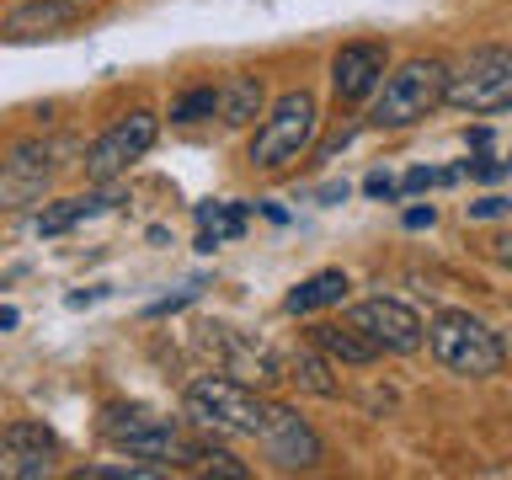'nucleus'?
I'll use <instances>...</instances> for the list:
<instances>
[{
  "instance_id": "f257e3e1",
  "label": "nucleus",
  "mask_w": 512,
  "mask_h": 480,
  "mask_svg": "<svg viewBox=\"0 0 512 480\" xmlns=\"http://www.w3.org/2000/svg\"><path fill=\"white\" fill-rule=\"evenodd\" d=\"M182 411H187L192 427L224 432V438H256L267 422V400L256 395L246 379H230V374L192 379L187 395H182Z\"/></svg>"
},
{
  "instance_id": "f03ea898",
  "label": "nucleus",
  "mask_w": 512,
  "mask_h": 480,
  "mask_svg": "<svg viewBox=\"0 0 512 480\" xmlns=\"http://www.w3.org/2000/svg\"><path fill=\"white\" fill-rule=\"evenodd\" d=\"M427 347L448 374H464V379H491V374H502V363H507L502 336L470 310H438L432 315Z\"/></svg>"
},
{
  "instance_id": "7ed1b4c3",
  "label": "nucleus",
  "mask_w": 512,
  "mask_h": 480,
  "mask_svg": "<svg viewBox=\"0 0 512 480\" xmlns=\"http://www.w3.org/2000/svg\"><path fill=\"white\" fill-rule=\"evenodd\" d=\"M315 128H320V107L310 91H283L278 102L262 112L256 123V139H251V166L256 171H283L315 144Z\"/></svg>"
},
{
  "instance_id": "20e7f679",
  "label": "nucleus",
  "mask_w": 512,
  "mask_h": 480,
  "mask_svg": "<svg viewBox=\"0 0 512 480\" xmlns=\"http://www.w3.org/2000/svg\"><path fill=\"white\" fill-rule=\"evenodd\" d=\"M443 80H448V64L443 59H406L379 86L368 123H374V128H411V123H422L427 112L443 102Z\"/></svg>"
},
{
  "instance_id": "39448f33",
  "label": "nucleus",
  "mask_w": 512,
  "mask_h": 480,
  "mask_svg": "<svg viewBox=\"0 0 512 480\" xmlns=\"http://www.w3.org/2000/svg\"><path fill=\"white\" fill-rule=\"evenodd\" d=\"M443 102L459 112H507L512 107V48H475L443 80Z\"/></svg>"
},
{
  "instance_id": "423d86ee",
  "label": "nucleus",
  "mask_w": 512,
  "mask_h": 480,
  "mask_svg": "<svg viewBox=\"0 0 512 480\" xmlns=\"http://www.w3.org/2000/svg\"><path fill=\"white\" fill-rule=\"evenodd\" d=\"M102 432L128 459H166L171 464V459H198V448H203V443H187L182 427L171 416H155V411H107Z\"/></svg>"
},
{
  "instance_id": "0eeeda50",
  "label": "nucleus",
  "mask_w": 512,
  "mask_h": 480,
  "mask_svg": "<svg viewBox=\"0 0 512 480\" xmlns=\"http://www.w3.org/2000/svg\"><path fill=\"white\" fill-rule=\"evenodd\" d=\"M155 134H160V118H155V112H128V118H118V123H112L107 134L86 150V176L107 187L112 176H123L134 160L150 155Z\"/></svg>"
},
{
  "instance_id": "6e6552de",
  "label": "nucleus",
  "mask_w": 512,
  "mask_h": 480,
  "mask_svg": "<svg viewBox=\"0 0 512 480\" xmlns=\"http://www.w3.org/2000/svg\"><path fill=\"white\" fill-rule=\"evenodd\" d=\"M352 326H358L368 342H374L379 352H416L427 342V326H422V315L411 310V304H400V299H363V304H352Z\"/></svg>"
},
{
  "instance_id": "1a4fd4ad",
  "label": "nucleus",
  "mask_w": 512,
  "mask_h": 480,
  "mask_svg": "<svg viewBox=\"0 0 512 480\" xmlns=\"http://www.w3.org/2000/svg\"><path fill=\"white\" fill-rule=\"evenodd\" d=\"M59 150L54 144H43V139H22V144H11V155L0 160V208H27V203H38L48 182H54V171H59Z\"/></svg>"
},
{
  "instance_id": "9d476101",
  "label": "nucleus",
  "mask_w": 512,
  "mask_h": 480,
  "mask_svg": "<svg viewBox=\"0 0 512 480\" xmlns=\"http://www.w3.org/2000/svg\"><path fill=\"white\" fill-rule=\"evenodd\" d=\"M256 438L267 443V459L278 464V470H315L320 459H326V448H320L315 438V427L304 422L299 411H288V406H272L267 400V422Z\"/></svg>"
},
{
  "instance_id": "9b49d317",
  "label": "nucleus",
  "mask_w": 512,
  "mask_h": 480,
  "mask_svg": "<svg viewBox=\"0 0 512 480\" xmlns=\"http://www.w3.org/2000/svg\"><path fill=\"white\" fill-rule=\"evenodd\" d=\"M59 464V438L48 432L43 422H11L0 432V475L11 480H38V475H54Z\"/></svg>"
},
{
  "instance_id": "f8f14e48",
  "label": "nucleus",
  "mask_w": 512,
  "mask_h": 480,
  "mask_svg": "<svg viewBox=\"0 0 512 480\" xmlns=\"http://www.w3.org/2000/svg\"><path fill=\"white\" fill-rule=\"evenodd\" d=\"M384 80V48L379 43H347L336 48L331 59V86H336V102H363L374 96Z\"/></svg>"
},
{
  "instance_id": "ddd939ff",
  "label": "nucleus",
  "mask_w": 512,
  "mask_h": 480,
  "mask_svg": "<svg viewBox=\"0 0 512 480\" xmlns=\"http://www.w3.org/2000/svg\"><path fill=\"white\" fill-rule=\"evenodd\" d=\"M310 342L326 352L331 363H352V368H368V363L384 358V352L368 342V336L352 326V320H347V326H336V320H320V326H310Z\"/></svg>"
},
{
  "instance_id": "4468645a",
  "label": "nucleus",
  "mask_w": 512,
  "mask_h": 480,
  "mask_svg": "<svg viewBox=\"0 0 512 480\" xmlns=\"http://www.w3.org/2000/svg\"><path fill=\"white\" fill-rule=\"evenodd\" d=\"M75 0H27V6H16L6 16V38H48V32H59V27H70L75 22Z\"/></svg>"
},
{
  "instance_id": "2eb2a0df",
  "label": "nucleus",
  "mask_w": 512,
  "mask_h": 480,
  "mask_svg": "<svg viewBox=\"0 0 512 480\" xmlns=\"http://www.w3.org/2000/svg\"><path fill=\"white\" fill-rule=\"evenodd\" d=\"M267 112V86H262V75H235V80H224L219 86V112L214 118L224 128H246L256 123Z\"/></svg>"
},
{
  "instance_id": "dca6fc26",
  "label": "nucleus",
  "mask_w": 512,
  "mask_h": 480,
  "mask_svg": "<svg viewBox=\"0 0 512 480\" xmlns=\"http://www.w3.org/2000/svg\"><path fill=\"white\" fill-rule=\"evenodd\" d=\"M347 294H352L347 272L342 267H326V272H315V278H304L294 294L283 299V310L288 315H315V310H331V304H347Z\"/></svg>"
},
{
  "instance_id": "f3484780",
  "label": "nucleus",
  "mask_w": 512,
  "mask_h": 480,
  "mask_svg": "<svg viewBox=\"0 0 512 480\" xmlns=\"http://www.w3.org/2000/svg\"><path fill=\"white\" fill-rule=\"evenodd\" d=\"M278 379H294L299 390H310V395H336V390H342V384L331 379V358L315 342L299 347V352H288V363H278Z\"/></svg>"
},
{
  "instance_id": "a211bd4d",
  "label": "nucleus",
  "mask_w": 512,
  "mask_h": 480,
  "mask_svg": "<svg viewBox=\"0 0 512 480\" xmlns=\"http://www.w3.org/2000/svg\"><path fill=\"white\" fill-rule=\"evenodd\" d=\"M246 214H251L246 203H203L198 208V224H203L198 251H214V246H224V240H235L240 230H246Z\"/></svg>"
},
{
  "instance_id": "6ab92c4d",
  "label": "nucleus",
  "mask_w": 512,
  "mask_h": 480,
  "mask_svg": "<svg viewBox=\"0 0 512 480\" xmlns=\"http://www.w3.org/2000/svg\"><path fill=\"white\" fill-rule=\"evenodd\" d=\"M96 208H107L102 192H86V198H64V203H54V208H43V214H38V235H64V230H75V224L91 219Z\"/></svg>"
},
{
  "instance_id": "aec40b11",
  "label": "nucleus",
  "mask_w": 512,
  "mask_h": 480,
  "mask_svg": "<svg viewBox=\"0 0 512 480\" xmlns=\"http://www.w3.org/2000/svg\"><path fill=\"white\" fill-rule=\"evenodd\" d=\"M214 112H219V91L214 86H192L171 102V123H203V118H214Z\"/></svg>"
},
{
  "instance_id": "412c9836",
  "label": "nucleus",
  "mask_w": 512,
  "mask_h": 480,
  "mask_svg": "<svg viewBox=\"0 0 512 480\" xmlns=\"http://www.w3.org/2000/svg\"><path fill=\"white\" fill-rule=\"evenodd\" d=\"M198 470H208V475H235V480L251 475L246 464H240L235 454H224V448H198Z\"/></svg>"
},
{
  "instance_id": "4be33fe9",
  "label": "nucleus",
  "mask_w": 512,
  "mask_h": 480,
  "mask_svg": "<svg viewBox=\"0 0 512 480\" xmlns=\"http://www.w3.org/2000/svg\"><path fill=\"white\" fill-rule=\"evenodd\" d=\"M139 475H160V464H91V470H80V480H139Z\"/></svg>"
},
{
  "instance_id": "5701e85b",
  "label": "nucleus",
  "mask_w": 512,
  "mask_h": 480,
  "mask_svg": "<svg viewBox=\"0 0 512 480\" xmlns=\"http://www.w3.org/2000/svg\"><path fill=\"white\" fill-rule=\"evenodd\" d=\"M459 171H427V166H416L406 171V182H400V192H427V187H438V182H454Z\"/></svg>"
},
{
  "instance_id": "b1692460",
  "label": "nucleus",
  "mask_w": 512,
  "mask_h": 480,
  "mask_svg": "<svg viewBox=\"0 0 512 480\" xmlns=\"http://www.w3.org/2000/svg\"><path fill=\"white\" fill-rule=\"evenodd\" d=\"M464 171H470L475 182H496V176H507V171H512V160H491V155H475V160H464Z\"/></svg>"
},
{
  "instance_id": "393cba45",
  "label": "nucleus",
  "mask_w": 512,
  "mask_h": 480,
  "mask_svg": "<svg viewBox=\"0 0 512 480\" xmlns=\"http://www.w3.org/2000/svg\"><path fill=\"white\" fill-rule=\"evenodd\" d=\"M363 192H368V198H379V203H395L400 198V182H395V176H384V171H374L363 182Z\"/></svg>"
},
{
  "instance_id": "a878e982",
  "label": "nucleus",
  "mask_w": 512,
  "mask_h": 480,
  "mask_svg": "<svg viewBox=\"0 0 512 480\" xmlns=\"http://www.w3.org/2000/svg\"><path fill=\"white\" fill-rule=\"evenodd\" d=\"M507 198H480V203H470V219H502L507 214Z\"/></svg>"
},
{
  "instance_id": "bb28decb",
  "label": "nucleus",
  "mask_w": 512,
  "mask_h": 480,
  "mask_svg": "<svg viewBox=\"0 0 512 480\" xmlns=\"http://www.w3.org/2000/svg\"><path fill=\"white\" fill-rule=\"evenodd\" d=\"M432 219H438V208H432V203L427 208H406V230H427Z\"/></svg>"
},
{
  "instance_id": "cd10ccee",
  "label": "nucleus",
  "mask_w": 512,
  "mask_h": 480,
  "mask_svg": "<svg viewBox=\"0 0 512 480\" xmlns=\"http://www.w3.org/2000/svg\"><path fill=\"white\" fill-rule=\"evenodd\" d=\"M496 262L512 267V235H507V240H496Z\"/></svg>"
},
{
  "instance_id": "c85d7f7f",
  "label": "nucleus",
  "mask_w": 512,
  "mask_h": 480,
  "mask_svg": "<svg viewBox=\"0 0 512 480\" xmlns=\"http://www.w3.org/2000/svg\"><path fill=\"white\" fill-rule=\"evenodd\" d=\"M16 320H22V315H16V310H11V304H0V331H11V326H16Z\"/></svg>"
},
{
  "instance_id": "c756f323",
  "label": "nucleus",
  "mask_w": 512,
  "mask_h": 480,
  "mask_svg": "<svg viewBox=\"0 0 512 480\" xmlns=\"http://www.w3.org/2000/svg\"><path fill=\"white\" fill-rule=\"evenodd\" d=\"M75 6H80V0H75Z\"/></svg>"
}]
</instances>
